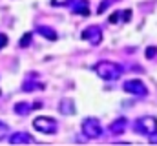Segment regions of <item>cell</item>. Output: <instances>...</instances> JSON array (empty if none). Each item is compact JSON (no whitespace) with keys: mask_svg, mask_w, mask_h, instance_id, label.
Returning <instances> with one entry per match:
<instances>
[{"mask_svg":"<svg viewBox=\"0 0 157 146\" xmlns=\"http://www.w3.org/2000/svg\"><path fill=\"white\" fill-rule=\"evenodd\" d=\"M29 38H31V33H26V35H24V38L20 40V48H24V46L29 42Z\"/></svg>","mask_w":157,"mask_h":146,"instance_id":"7","label":"cell"},{"mask_svg":"<svg viewBox=\"0 0 157 146\" xmlns=\"http://www.w3.org/2000/svg\"><path fill=\"white\" fill-rule=\"evenodd\" d=\"M124 88H126V91H130V93H135V95H137V93H139V95H144V93H146V88H144V86H143V84H141L137 79H135V80H130V82H126V84H124Z\"/></svg>","mask_w":157,"mask_h":146,"instance_id":"5","label":"cell"},{"mask_svg":"<svg viewBox=\"0 0 157 146\" xmlns=\"http://www.w3.org/2000/svg\"><path fill=\"white\" fill-rule=\"evenodd\" d=\"M82 128H84V133H86L88 137H99V135H101V126H99V122L93 121V119H88Z\"/></svg>","mask_w":157,"mask_h":146,"instance_id":"4","label":"cell"},{"mask_svg":"<svg viewBox=\"0 0 157 146\" xmlns=\"http://www.w3.org/2000/svg\"><path fill=\"white\" fill-rule=\"evenodd\" d=\"M33 126L35 130L44 132V133H55L57 132V122L53 119H48V117H39L33 121Z\"/></svg>","mask_w":157,"mask_h":146,"instance_id":"2","label":"cell"},{"mask_svg":"<svg viewBox=\"0 0 157 146\" xmlns=\"http://www.w3.org/2000/svg\"><path fill=\"white\" fill-rule=\"evenodd\" d=\"M64 2H68V0H53V6H60V4H64Z\"/></svg>","mask_w":157,"mask_h":146,"instance_id":"10","label":"cell"},{"mask_svg":"<svg viewBox=\"0 0 157 146\" xmlns=\"http://www.w3.org/2000/svg\"><path fill=\"white\" fill-rule=\"evenodd\" d=\"M39 31H42L44 36H49V38H57V35L53 33V29H48V28H39Z\"/></svg>","mask_w":157,"mask_h":146,"instance_id":"6","label":"cell"},{"mask_svg":"<svg viewBox=\"0 0 157 146\" xmlns=\"http://www.w3.org/2000/svg\"><path fill=\"white\" fill-rule=\"evenodd\" d=\"M146 55H148V57H154V55H155V49H148V53H146Z\"/></svg>","mask_w":157,"mask_h":146,"instance_id":"11","label":"cell"},{"mask_svg":"<svg viewBox=\"0 0 157 146\" xmlns=\"http://www.w3.org/2000/svg\"><path fill=\"white\" fill-rule=\"evenodd\" d=\"M6 44H7V36H6V35H2V33H0V49H2V48H4Z\"/></svg>","mask_w":157,"mask_h":146,"instance_id":"8","label":"cell"},{"mask_svg":"<svg viewBox=\"0 0 157 146\" xmlns=\"http://www.w3.org/2000/svg\"><path fill=\"white\" fill-rule=\"evenodd\" d=\"M6 132H7V126H6V124H2V122H0V139H2V137H4V135H6Z\"/></svg>","mask_w":157,"mask_h":146,"instance_id":"9","label":"cell"},{"mask_svg":"<svg viewBox=\"0 0 157 146\" xmlns=\"http://www.w3.org/2000/svg\"><path fill=\"white\" fill-rule=\"evenodd\" d=\"M155 128H157V122L154 117H144L135 124V130L144 133V135H152V132H155Z\"/></svg>","mask_w":157,"mask_h":146,"instance_id":"3","label":"cell"},{"mask_svg":"<svg viewBox=\"0 0 157 146\" xmlns=\"http://www.w3.org/2000/svg\"><path fill=\"white\" fill-rule=\"evenodd\" d=\"M95 70L102 79H117L121 75V68L117 64H113V62H101Z\"/></svg>","mask_w":157,"mask_h":146,"instance_id":"1","label":"cell"}]
</instances>
